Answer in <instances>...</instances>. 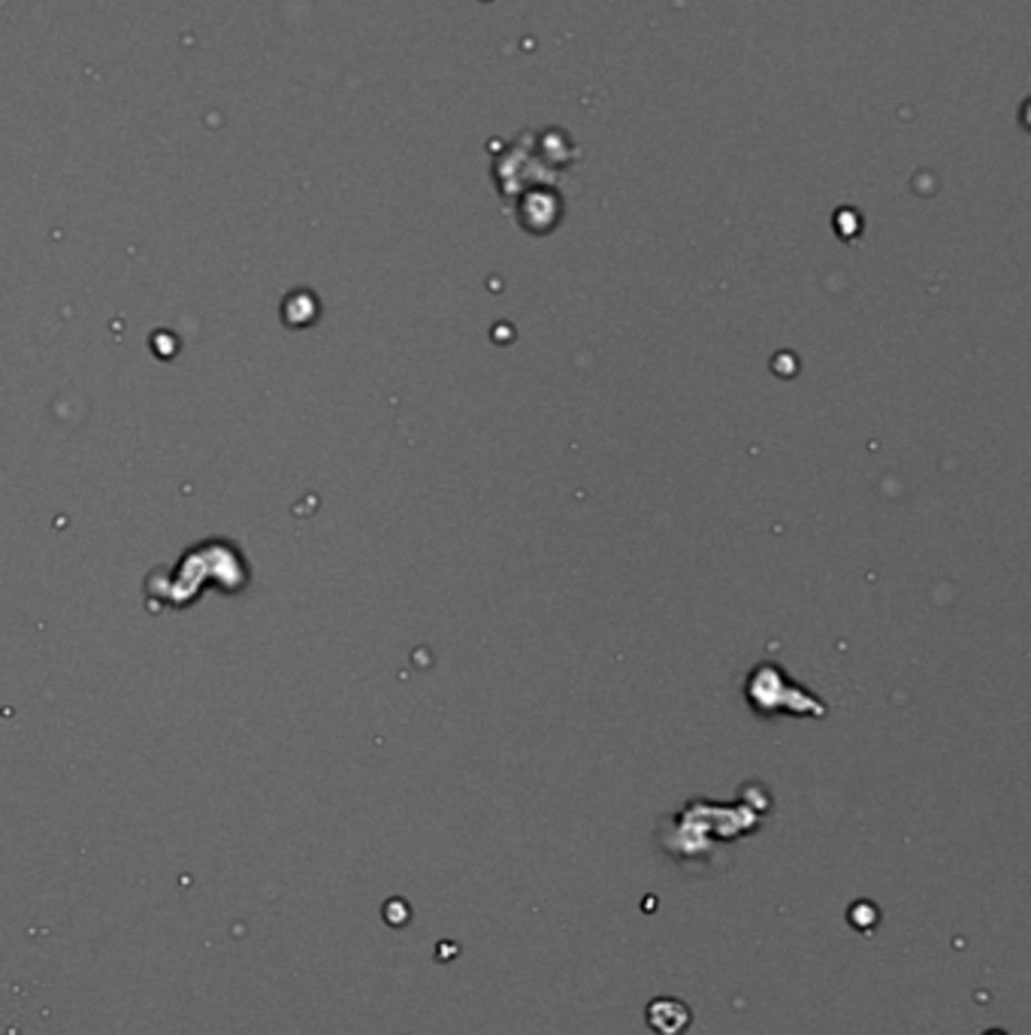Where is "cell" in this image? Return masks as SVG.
<instances>
[{"mask_svg":"<svg viewBox=\"0 0 1031 1035\" xmlns=\"http://www.w3.org/2000/svg\"><path fill=\"white\" fill-rule=\"evenodd\" d=\"M690 1021H693V1014L684 1002L677 1000H656L647 1008V1024L660 1035H684Z\"/></svg>","mask_w":1031,"mask_h":1035,"instance_id":"6da1fadb","label":"cell"}]
</instances>
